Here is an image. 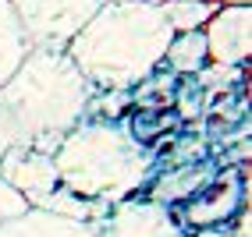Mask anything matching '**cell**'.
Wrapping results in <instances>:
<instances>
[{"mask_svg": "<svg viewBox=\"0 0 252 237\" xmlns=\"http://www.w3.org/2000/svg\"><path fill=\"white\" fill-rule=\"evenodd\" d=\"M0 237H99V227L43 209H25L0 223Z\"/></svg>", "mask_w": 252, "mask_h": 237, "instance_id": "10", "label": "cell"}, {"mask_svg": "<svg viewBox=\"0 0 252 237\" xmlns=\"http://www.w3.org/2000/svg\"><path fill=\"white\" fill-rule=\"evenodd\" d=\"M93 85L68 53L29 50V57L0 85V159L46 134H68L93 99Z\"/></svg>", "mask_w": 252, "mask_h": 237, "instance_id": "2", "label": "cell"}, {"mask_svg": "<svg viewBox=\"0 0 252 237\" xmlns=\"http://www.w3.org/2000/svg\"><path fill=\"white\" fill-rule=\"evenodd\" d=\"M54 166L64 191L110 209L131 195H142L157 174V152L131 142L121 121L82 117L61 138Z\"/></svg>", "mask_w": 252, "mask_h": 237, "instance_id": "3", "label": "cell"}, {"mask_svg": "<svg viewBox=\"0 0 252 237\" xmlns=\"http://www.w3.org/2000/svg\"><path fill=\"white\" fill-rule=\"evenodd\" d=\"M29 50L64 53L71 39L93 22L103 0H11Z\"/></svg>", "mask_w": 252, "mask_h": 237, "instance_id": "4", "label": "cell"}, {"mask_svg": "<svg viewBox=\"0 0 252 237\" xmlns=\"http://www.w3.org/2000/svg\"><path fill=\"white\" fill-rule=\"evenodd\" d=\"M242 209H249V163L217 170V177L185 206H174V216L185 234L192 230H224Z\"/></svg>", "mask_w": 252, "mask_h": 237, "instance_id": "5", "label": "cell"}, {"mask_svg": "<svg viewBox=\"0 0 252 237\" xmlns=\"http://www.w3.org/2000/svg\"><path fill=\"white\" fill-rule=\"evenodd\" d=\"M206 64H210V57H206L203 32H178V36H171L167 53L160 60V67H163V71H171L174 78H195Z\"/></svg>", "mask_w": 252, "mask_h": 237, "instance_id": "11", "label": "cell"}, {"mask_svg": "<svg viewBox=\"0 0 252 237\" xmlns=\"http://www.w3.org/2000/svg\"><path fill=\"white\" fill-rule=\"evenodd\" d=\"M25 209H29L25 198L0 181V223H4V219H11V216H18V212H25Z\"/></svg>", "mask_w": 252, "mask_h": 237, "instance_id": "18", "label": "cell"}, {"mask_svg": "<svg viewBox=\"0 0 252 237\" xmlns=\"http://www.w3.org/2000/svg\"><path fill=\"white\" fill-rule=\"evenodd\" d=\"M0 181L18 191L29 209H46V202L61 191L54 152H43L32 145H18L0 159Z\"/></svg>", "mask_w": 252, "mask_h": 237, "instance_id": "6", "label": "cell"}, {"mask_svg": "<svg viewBox=\"0 0 252 237\" xmlns=\"http://www.w3.org/2000/svg\"><path fill=\"white\" fill-rule=\"evenodd\" d=\"M96 227H99V237H185L174 209L142 195H131L110 206V212Z\"/></svg>", "mask_w": 252, "mask_h": 237, "instance_id": "7", "label": "cell"}, {"mask_svg": "<svg viewBox=\"0 0 252 237\" xmlns=\"http://www.w3.org/2000/svg\"><path fill=\"white\" fill-rule=\"evenodd\" d=\"M185 237H234V234H227V230H192Z\"/></svg>", "mask_w": 252, "mask_h": 237, "instance_id": "19", "label": "cell"}, {"mask_svg": "<svg viewBox=\"0 0 252 237\" xmlns=\"http://www.w3.org/2000/svg\"><path fill=\"white\" fill-rule=\"evenodd\" d=\"M128 110H131L128 89H96L89 106H86V117H96V121H121Z\"/></svg>", "mask_w": 252, "mask_h": 237, "instance_id": "16", "label": "cell"}, {"mask_svg": "<svg viewBox=\"0 0 252 237\" xmlns=\"http://www.w3.org/2000/svg\"><path fill=\"white\" fill-rule=\"evenodd\" d=\"M217 177V163L213 159H199V163H185L171 166V170H157L153 181L142 188V198H153L160 206H185L192 195H199L206 184Z\"/></svg>", "mask_w": 252, "mask_h": 237, "instance_id": "9", "label": "cell"}, {"mask_svg": "<svg viewBox=\"0 0 252 237\" xmlns=\"http://www.w3.org/2000/svg\"><path fill=\"white\" fill-rule=\"evenodd\" d=\"M203 39L213 64L245 67L252 57V7H217L203 25Z\"/></svg>", "mask_w": 252, "mask_h": 237, "instance_id": "8", "label": "cell"}, {"mask_svg": "<svg viewBox=\"0 0 252 237\" xmlns=\"http://www.w3.org/2000/svg\"><path fill=\"white\" fill-rule=\"evenodd\" d=\"M217 7H252V0H213Z\"/></svg>", "mask_w": 252, "mask_h": 237, "instance_id": "20", "label": "cell"}, {"mask_svg": "<svg viewBox=\"0 0 252 237\" xmlns=\"http://www.w3.org/2000/svg\"><path fill=\"white\" fill-rule=\"evenodd\" d=\"M121 128L131 134V142L153 149V145H160V134L181 128V121L174 110H128L121 117Z\"/></svg>", "mask_w": 252, "mask_h": 237, "instance_id": "13", "label": "cell"}, {"mask_svg": "<svg viewBox=\"0 0 252 237\" xmlns=\"http://www.w3.org/2000/svg\"><path fill=\"white\" fill-rule=\"evenodd\" d=\"M178 81L171 71L157 67L149 78H142L139 85H131L128 96H131V110H171L174 106V92H178Z\"/></svg>", "mask_w": 252, "mask_h": 237, "instance_id": "14", "label": "cell"}, {"mask_svg": "<svg viewBox=\"0 0 252 237\" xmlns=\"http://www.w3.org/2000/svg\"><path fill=\"white\" fill-rule=\"evenodd\" d=\"M29 57V43L22 36V25L14 18L11 0H0V85L22 67V60Z\"/></svg>", "mask_w": 252, "mask_h": 237, "instance_id": "12", "label": "cell"}, {"mask_svg": "<svg viewBox=\"0 0 252 237\" xmlns=\"http://www.w3.org/2000/svg\"><path fill=\"white\" fill-rule=\"evenodd\" d=\"M171 36L157 0H103L64 53L93 89H131L160 67Z\"/></svg>", "mask_w": 252, "mask_h": 237, "instance_id": "1", "label": "cell"}, {"mask_svg": "<svg viewBox=\"0 0 252 237\" xmlns=\"http://www.w3.org/2000/svg\"><path fill=\"white\" fill-rule=\"evenodd\" d=\"M245 71H249V64L245 67H227V64H206L203 71L195 75V81H199V89H206L210 96L213 92H220V89H231V85H242L245 81Z\"/></svg>", "mask_w": 252, "mask_h": 237, "instance_id": "17", "label": "cell"}, {"mask_svg": "<svg viewBox=\"0 0 252 237\" xmlns=\"http://www.w3.org/2000/svg\"><path fill=\"white\" fill-rule=\"evenodd\" d=\"M163 22L171 25V32H203V25L213 18L217 4L213 0H157Z\"/></svg>", "mask_w": 252, "mask_h": 237, "instance_id": "15", "label": "cell"}]
</instances>
